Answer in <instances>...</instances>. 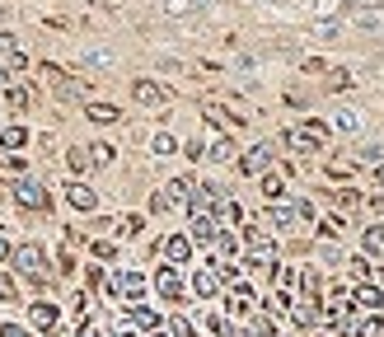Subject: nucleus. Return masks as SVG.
<instances>
[{
	"label": "nucleus",
	"mask_w": 384,
	"mask_h": 337,
	"mask_svg": "<svg viewBox=\"0 0 384 337\" xmlns=\"http://www.w3.org/2000/svg\"><path fill=\"white\" fill-rule=\"evenodd\" d=\"M342 19H352V24H361V29H380V24H384V10H366V5H347V10H342Z\"/></svg>",
	"instance_id": "nucleus-1"
},
{
	"label": "nucleus",
	"mask_w": 384,
	"mask_h": 337,
	"mask_svg": "<svg viewBox=\"0 0 384 337\" xmlns=\"http://www.w3.org/2000/svg\"><path fill=\"white\" fill-rule=\"evenodd\" d=\"M333 127H338V131H347V136H356V131L366 127V117H361L356 108H333Z\"/></svg>",
	"instance_id": "nucleus-2"
},
{
	"label": "nucleus",
	"mask_w": 384,
	"mask_h": 337,
	"mask_svg": "<svg viewBox=\"0 0 384 337\" xmlns=\"http://www.w3.org/2000/svg\"><path fill=\"white\" fill-rule=\"evenodd\" d=\"M131 94H136L141 103H164V89H159V85H150V80H136V85H131Z\"/></svg>",
	"instance_id": "nucleus-3"
},
{
	"label": "nucleus",
	"mask_w": 384,
	"mask_h": 337,
	"mask_svg": "<svg viewBox=\"0 0 384 337\" xmlns=\"http://www.w3.org/2000/svg\"><path fill=\"white\" fill-rule=\"evenodd\" d=\"M85 113H90V122H104V127H113V122H118V117H122V113H118V108H113V103H90V108H85Z\"/></svg>",
	"instance_id": "nucleus-4"
},
{
	"label": "nucleus",
	"mask_w": 384,
	"mask_h": 337,
	"mask_svg": "<svg viewBox=\"0 0 384 337\" xmlns=\"http://www.w3.org/2000/svg\"><path fill=\"white\" fill-rule=\"evenodd\" d=\"M0 62H19L24 66V52H19V43L10 38V33H0Z\"/></svg>",
	"instance_id": "nucleus-5"
},
{
	"label": "nucleus",
	"mask_w": 384,
	"mask_h": 337,
	"mask_svg": "<svg viewBox=\"0 0 384 337\" xmlns=\"http://www.w3.org/2000/svg\"><path fill=\"white\" fill-rule=\"evenodd\" d=\"M71 201H76L80 211H90V206H94V201H99V197H94V192H90V187H85V183H76V187H71Z\"/></svg>",
	"instance_id": "nucleus-6"
},
{
	"label": "nucleus",
	"mask_w": 384,
	"mask_h": 337,
	"mask_svg": "<svg viewBox=\"0 0 384 337\" xmlns=\"http://www.w3.org/2000/svg\"><path fill=\"white\" fill-rule=\"evenodd\" d=\"M314 38H323V43H338V38H342V24H328V19H323V24H314Z\"/></svg>",
	"instance_id": "nucleus-7"
},
{
	"label": "nucleus",
	"mask_w": 384,
	"mask_h": 337,
	"mask_svg": "<svg viewBox=\"0 0 384 337\" xmlns=\"http://www.w3.org/2000/svg\"><path fill=\"white\" fill-rule=\"evenodd\" d=\"M85 66H113V52H104V47H85Z\"/></svg>",
	"instance_id": "nucleus-8"
},
{
	"label": "nucleus",
	"mask_w": 384,
	"mask_h": 337,
	"mask_svg": "<svg viewBox=\"0 0 384 337\" xmlns=\"http://www.w3.org/2000/svg\"><path fill=\"white\" fill-rule=\"evenodd\" d=\"M262 164H267V145H258V150H248V159H244V173H258Z\"/></svg>",
	"instance_id": "nucleus-9"
},
{
	"label": "nucleus",
	"mask_w": 384,
	"mask_h": 337,
	"mask_svg": "<svg viewBox=\"0 0 384 337\" xmlns=\"http://www.w3.org/2000/svg\"><path fill=\"white\" fill-rule=\"evenodd\" d=\"M366 248L370 253H384V225H370L366 230Z\"/></svg>",
	"instance_id": "nucleus-10"
},
{
	"label": "nucleus",
	"mask_w": 384,
	"mask_h": 337,
	"mask_svg": "<svg viewBox=\"0 0 384 337\" xmlns=\"http://www.w3.org/2000/svg\"><path fill=\"white\" fill-rule=\"evenodd\" d=\"M159 291L169 295V300H178V291H183V286H178V276H173V272H159Z\"/></svg>",
	"instance_id": "nucleus-11"
},
{
	"label": "nucleus",
	"mask_w": 384,
	"mask_h": 337,
	"mask_svg": "<svg viewBox=\"0 0 384 337\" xmlns=\"http://www.w3.org/2000/svg\"><path fill=\"white\" fill-rule=\"evenodd\" d=\"M192 239H197V244H211V239H215V225H211V220H197V230H192Z\"/></svg>",
	"instance_id": "nucleus-12"
},
{
	"label": "nucleus",
	"mask_w": 384,
	"mask_h": 337,
	"mask_svg": "<svg viewBox=\"0 0 384 337\" xmlns=\"http://www.w3.org/2000/svg\"><path fill=\"white\" fill-rule=\"evenodd\" d=\"M169 258L173 262H187V239H169Z\"/></svg>",
	"instance_id": "nucleus-13"
},
{
	"label": "nucleus",
	"mask_w": 384,
	"mask_h": 337,
	"mask_svg": "<svg viewBox=\"0 0 384 337\" xmlns=\"http://www.w3.org/2000/svg\"><path fill=\"white\" fill-rule=\"evenodd\" d=\"M230 155H234L230 141H215V145H211V159H215V164H220V159H230Z\"/></svg>",
	"instance_id": "nucleus-14"
},
{
	"label": "nucleus",
	"mask_w": 384,
	"mask_h": 337,
	"mask_svg": "<svg viewBox=\"0 0 384 337\" xmlns=\"http://www.w3.org/2000/svg\"><path fill=\"white\" fill-rule=\"evenodd\" d=\"M262 192H267V197H281L286 187H281V178H267V183H262Z\"/></svg>",
	"instance_id": "nucleus-15"
},
{
	"label": "nucleus",
	"mask_w": 384,
	"mask_h": 337,
	"mask_svg": "<svg viewBox=\"0 0 384 337\" xmlns=\"http://www.w3.org/2000/svg\"><path fill=\"white\" fill-rule=\"evenodd\" d=\"M197 291H201V295H211V291H215V276L201 272V276H197Z\"/></svg>",
	"instance_id": "nucleus-16"
},
{
	"label": "nucleus",
	"mask_w": 384,
	"mask_h": 337,
	"mask_svg": "<svg viewBox=\"0 0 384 337\" xmlns=\"http://www.w3.org/2000/svg\"><path fill=\"white\" fill-rule=\"evenodd\" d=\"M90 164V150H71V168H85Z\"/></svg>",
	"instance_id": "nucleus-17"
},
{
	"label": "nucleus",
	"mask_w": 384,
	"mask_h": 337,
	"mask_svg": "<svg viewBox=\"0 0 384 337\" xmlns=\"http://www.w3.org/2000/svg\"><path fill=\"white\" fill-rule=\"evenodd\" d=\"M380 183H384V164H380Z\"/></svg>",
	"instance_id": "nucleus-18"
}]
</instances>
